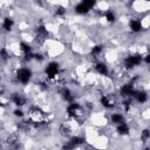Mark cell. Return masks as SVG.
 Here are the masks:
<instances>
[{"label":"cell","instance_id":"6da1fadb","mask_svg":"<svg viewBox=\"0 0 150 150\" xmlns=\"http://www.w3.org/2000/svg\"><path fill=\"white\" fill-rule=\"evenodd\" d=\"M34 77V71L29 66H21L14 71V80L21 86H27Z\"/></svg>","mask_w":150,"mask_h":150},{"label":"cell","instance_id":"7a4b0ae2","mask_svg":"<svg viewBox=\"0 0 150 150\" xmlns=\"http://www.w3.org/2000/svg\"><path fill=\"white\" fill-rule=\"evenodd\" d=\"M142 63H143V55L141 53H130L123 57L121 64H122V69L130 71L142 66Z\"/></svg>","mask_w":150,"mask_h":150},{"label":"cell","instance_id":"3957f363","mask_svg":"<svg viewBox=\"0 0 150 150\" xmlns=\"http://www.w3.org/2000/svg\"><path fill=\"white\" fill-rule=\"evenodd\" d=\"M43 74L46 75V79L50 82L56 81L61 74V66L57 61H49L43 67Z\"/></svg>","mask_w":150,"mask_h":150},{"label":"cell","instance_id":"277c9868","mask_svg":"<svg viewBox=\"0 0 150 150\" xmlns=\"http://www.w3.org/2000/svg\"><path fill=\"white\" fill-rule=\"evenodd\" d=\"M96 5H97V2L94 0H83V1L77 2L74 6V12L77 15H87L88 13L91 12V9H94L96 7Z\"/></svg>","mask_w":150,"mask_h":150},{"label":"cell","instance_id":"5b68a950","mask_svg":"<svg viewBox=\"0 0 150 150\" xmlns=\"http://www.w3.org/2000/svg\"><path fill=\"white\" fill-rule=\"evenodd\" d=\"M136 84L134 82H131L130 80L127 81V82H123L120 87H118V90H117V94L120 97L123 98H132V95L136 90Z\"/></svg>","mask_w":150,"mask_h":150},{"label":"cell","instance_id":"8992f818","mask_svg":"<svg viewBox=\"0 0 150 150\" xmlns=\"http://www.w3.org/2000/svg\"><path fill=\"white\" fill-rule=\"evenodd\" d=\"M98 102L107 110L115 109L118 105V102H117L116 97L112 94H101V96L98 98Z\"/></svg>","mask_w":150,"mask_h":150},{"label":"cell","instance_id":"52a82bcc","mask_svg":"<svg viewBox=\"0 0 150 150\" xmlns=\"http://www.w3.org/2000/svg\"><path fill=\"white\" fill-rule=\"evenodd\" d=\"M48 34H49V30H48L47 26L43 25V23H40V25H38L36 28H35L34 39H35V41H38L39 43H43V42L47 41Z\"/></svg>","mask_w":150,"mask_h":150},{"label":"cell","instance_id":"ba28073f","mask_svg":"<svg viewBox=\"0 0 150 150\" xmlns=\"http://www.w3.org/2000/svg\"><path fill=\"white\" fill-rule=\"evenodd\" d=\"M149 98H150V97H149V93H148L146 90L141 89V88H137V89L135 90V93H134L131 100H132L134 102H136V103L143 105V104H145V103L149 101Z\"/></svg>","mask_w":150,"mask_h":150},{"label":"cell","instance_id":"9c48e42d","mask_svg":"<svg viewBox=\"0 0 150 150\" xmlns=\"http://www.w3.org/2000/svg\"><path fill=\"white\" fill-rule=\"evenodd\" d=\"M94 70H95V73L96 74H98L100 76H102V77H107L108 75H109V73H110V69H109V66L105 63V62H103V61H101V60H97V61H95L94 62Z\"/></svg>","mask_w":150,"mask_h":150},{"label":"cell","instance_id":"30bf717a","mask_svg":"<svg viewBox=\"0 0 150 150\" xmlns=\"http://www.w3.org/2000/svg\"><path fill=\"white\" fill-rule=\"evenodd\" d=\"M8 98H9V101H11V103H12L15 108H22V107L26 104V97H25V95H22L20 91L12 93Z\"/></svg>","mask_w":150,"mask_h":150},{"label":"cell","instance_id":"8fae6325","mask_svg":"<svg viewBox=\"0 0 150 150\" xmlns=\"http://www.w3.org/2000/svg\"><path fill=\"white\" fill-rule=\"evenodd\" d=\"M15 26V20L11 15H4L1 21V29L4 33H11L13 32Z\"/></svg>","mask_w":150,"mask_h":150},{"label":"cell","instance_id":"7c38bea8","mask_svg":"<svg viewBox=\"0 0 150 150\" xmlns=\"http://www.w3.org/2000/svg\"><path fill=\"white\" fill-rule=\"evenodd\" d=\"M109 122L111 124H114L115 127L118 125V124H122V123L127 122L125 114H123L122 111H112L109 115Z\"/></svg>","mask_w":150,"mask_h":150},{"label":"cell","instance_id":"4fadbf2b","mask_svg":"<svg viewBox=\"0 0 150 150\" xmlns=\"http://www.w3.org/2000/svg\"><path fill=\"white\" fill-rule=\"evenodd\" d=\"M128 27L132 33L137 34V33H141L143 30V22L138 18H132L128 21Z\"/></svg>","mask_w":150,"mask_h":150},{"label":"cell","instance_id":"5bb4252c","mask_svg":"<svg viewBox=\"0 0 150 150\" xmlns=\"http://www.w3.org/2000/svg\"><path fill=\"white\" fill-rule=\"evenodd\" d=\"M104 52V46L102 43H94L90 48H89V54L91 57L95 59V61H97V57H100Z\"/></svg>","mask_w":150,"mask_h":150},{"label":"cell","instance_id":"9a60e30c","mask_svg":"<svg viewBox=\"0 0 150 150\" xmlns=\"http://www.w3.org/2000/svg\"><path fill=\"white\" fill-rule=\"evenodd\" d=\"M115 131H116V134L120 135V136H128V135L130 134L131 129H130L129 123H128V122H124V123H122V124L116 125V127H115Z\"/></svg>","mask_w":150,"mask_h":150},{"label":"cell","instance_id":"2e32d148","mask_svg":"<svg viewBox=\"0 0 150 150\" xmlns=\"http://www.w3.org/2000/svg\"><path fill=\"white\" fill-rule=\"evenodd\" d=\"M103 16H104V20L108 23H115L117 21V15H116V13H115L114 9H109L108 8L107 11H104Z\"/></svg>","mask_w":150,"mask_h":150},{"label":"cell","instance_id":"e0dca14e","mask_svg":"<svg viewBox=\"0 0 150 150\" xmlns=\"http://www.w3.org/2000/svg\"><path fill=\"white\" fill-rule=\"evenodd\" d=\"M19 50L21 52V54H22V55H26V54H29V53L34 52V49H33L32 45H30V43H28L27 41H21V42L19 43Z\"/></svg>","mask_w":150,"mask_h":150},{"label":"cell","instance_id":"ac0fdd59","mask_svg":"<svg viewBox=\"0 0 150 150\" xmlns=\"http://www.w3.org/2000/svg\"><path fill=\"white\" fill-rule=\"evenodd\" d=\"M139 141L142 143H145V144L150 141V128L145 127V128H143L141 130V132H139Z\"/></svg>","mask_w":150,"mask_h":150},{"label":"cell","instance_id":"d6986e66","mask_svg":"<svg viewBox=\"0 0 150 150\" xmlns=\"http://www.w3.org/2000/svg\"><path fill=\"white\" fill-rule=\"evenodd\" d=\"M67 14V8L63 7V6H56V8L54 9V15L55 16H59V18H62Z\"/></svg>","mask_w":150,"mask_h":150},{"label":"cell","instance_id":"ffe728a7","mask_svg":"<svg viewBox=\"0 0 150 150\" xmlns=\"http://www.w3.org/2000/svg\"><path fill=\"white\" fill-rule=\"evenodd\" d=\"M12 115L15 118H22V117H25V111L22 108H14L12 110Z\"/></svg>","mask_w":150,"mask_h":150},{"label":"cell","instance_id":"44dd1931","mask_svg":"<svg viewBox=\"0 0 150 150\" xmlns=\"http://www.w3.org/2000/svg\"><path fill=\"white\" fill-rule=\"evenodd\" d=\"M143 63L150 66V53H146L145 55H143Z\"/></svg>","mask_w":150,"mask_h":150}]
</instances>
